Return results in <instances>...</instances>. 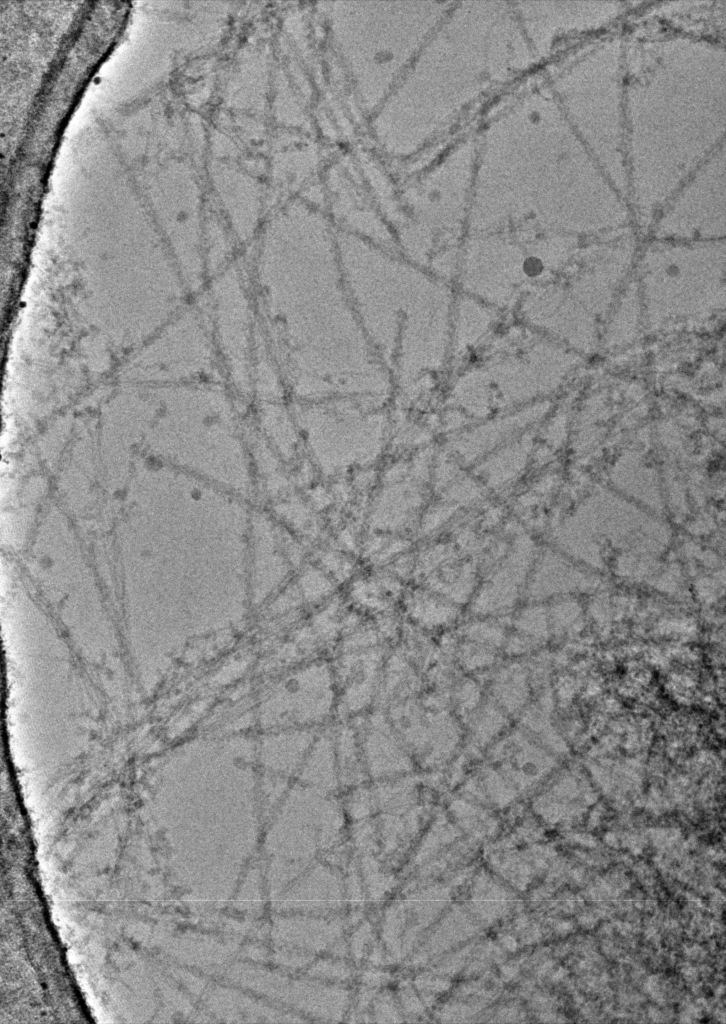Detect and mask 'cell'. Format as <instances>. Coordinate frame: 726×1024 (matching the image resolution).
Here are the masks:
<instances>
[{
	"mask_svg": "<svg viewBox=\"0 0 726 1024\" xmlns=\"http://www.w3.org/2000/svg\"><path fill=\"white\" fill-rule=\"evenodd\" d=\"M252 243L246 262L260 330L287 394L303 402L385 396L391 377L354 311L327 219L291 204Z\"/></svg>",
	"mask_w": 726,
	"mask_h": 1024,
	"instance_id": "6da1fadb",
	"label": "cell"
},
{
	"mask_svg": "<svg viewBox=\"0 0 726 1024\" xmlns=\"http://www.w3.org/2000/svg\"><path fill=\"white\" fill-rule=\"evenodd\" d=\"M223 345L231 383L243 396H252V374L260 325L247 262H232L224 275Z\"/></svg>",
	"mask_w": 726,
	"mask_h": 1024,
	"instance_id": "7a4b0ae2",
	"label": "cell"
},
{
	"mask_svg": "<svg viewBox=\"0 0 726 1024\" xmlns=\"http://www.w3.org/2000/svg\"><path fill=\"white\" fill-rule=\"evenodd\" d=\"M484 758L522 789L539 782L550 770V757L520 731L503 733L486 751Z\"/></svg>",
	"mask_w": 726,
	"mask_h": 1024,
	"instance_id": "3957f363",
	"label": "cell"
},
{
	"mask_svg": "<svg viewBox=\"0 0 726 1024\" xmlns=\"http://www.w3.org/2000/svg\"><path fill=\"white\" fill-rule=\"evenodd\" d=\"M380 716L370 721L360 746L367 773L383 779L414 773L411 753L388 717Z\"/></svg>",
	"mask_w": 726,
	"mask_h": 1024,
	"instance_id": "277c9868",
	"label": "cell"
},
{
	"mask_svg": "<svg viewBox=\"0 0 726 1024\" xmlns=\"http://www.w3.org/2000/svg\"><path fill=\"white\" fill-rule=\"evenodd\" d=\"M525 561L520 552H514L499 570L477 587L468 604L471 616L496 618L511 608L518 595Z\"/></svg>",
	"mask_w": 726,
	"mask_h": 1024,
	"instance_id": "5b68a950",
	"label": "cell"
},
{
	"mask_svg": "<svg viewBox=\"0 0 726 1024\" xmlns=\"http://www.w3.org/2000/svg\"><path fill=\"white\" fill-rule=\"evenodd\" d=\"M406 621L434 635L453 629L462 620V607L422 587L403 594Z\"/></svg>",
	"mask_w": 726,
	"mask_h": 1024,
	"instance_id": "8992f818",
	"label": "cell"
},
{
	"mask_svg": "<svg viewBox=\"0 0 726 1024\" xmlns=\"http://www.w3.org/2000/svg\"><path fill=\"white\" fill-rule=\"evenodd\" d=\"M462 751L474 762L484 758L489 747L505 732L506 713L490 699L483 702L462 722Z\"/></svg>",
	"mask_w": 726,
	"mask_h": 1024,
	"instance_id": "52a82bcc",
	"label": "cell"
},
{
	"mask_svg": "<svg viewBox=\"0 0 726 1024\" xmlns=\"http://www.w3.org/2000/svg\"><path fill=\"white\" fill-rule=\"evenodd\" d=\"M387 660L380 686L389 707L420 697L426 689L424 676L399 647Z\"/></svg>",
	"mask_w": 726,
	"mask_h": 1024,
	"instance_id": "ba28073f",
	"label": "cell"
},
{
	"mask_svg": "<svg viewBox=\"0 0 726 1024\" xmlns=\"http://www.w3.org/2000/svg\"><path fill=\"white\" fill-rule=\"evenodd\" d=\"M525 674L518 665L492 668L478 678L488 699L505 713L519 710L526 700L528 688Z\"/></svg>",
	"mask_w": 726,
	"mask_h": 1024,
	"instance_id": "9c48e42d",
	"label": "cell"
},
{
	"mask_svg": "<svg viewBox=\"0 0 726 1024\" xmlns=\"http://www.w3.org/2000/svg\"><path fill=\"white\" fill-rule=\"evenodd\" d=\"M523 448V444H509L493 450L477 463L478 479L491 489H500L523 467L526 459Z\"/></svg>",
	"mask_w": 726,
	"mask_h": 1024,
	"instance_id": "30bf717a",
	"label": "cell"
},
{
	"mask_svg": "<svg viewBox=\"0 0 726 1024\" xmlns=\"http://www.w3.org/2000/svg\"><path fill=\"white\" fill-rule=\"evenodd\" d=\"M400 639L399 649L424 676L439 657L438 638L406 621Z\"/></svg>",
	"mask_w": 726,
	"mask_h": 1024,
	"instance_id": "8fae6325",
	"label": "cell"
},
{
	"mask_svg": "<svg viewBox=\"0 0 726 1024\" xmlns=\"http://www.w3.org/2000/svg\"><path fill=\"white\" fill-rule=\"evenodd\" d=\"M486 698L481 680L464 674L451 690V708L463 722Z\"/></svg>",
	"mask_w": 726,
	"mask_h": 1024,
	"instance_id": "7c38bea8",
	"label": "cell"
},
{
	"mask_svg": "<svg viewBox=\"0 0 726 1024\" xmlns=\"http://www.w3.org/2000/svg\"><path fill=\"white\" fill-rule=\"evenodd\" d=\"M485 485L477 478L459 475L443 491V501L456 505H471L483 499Z\"/></svg>",
	"mask_w": 726,
	"mask_h": 1024,
	"instance_id": "4fadbf2b",
	"label": "cell"
},
{
	"mask_svg": "<svg viewBox=\"0 0 726 1024\" xmlns=\"http://www.w3.org/2000/svg\"><path fill=\"white\" fill-rule=\"evenodd\" d=\"M455 507L456 506L445 501L431 506L420 517V529L422 532L430 533L440 529V527H442V525L453 516Z\"/></svg>",
	"mask_w": 726,
	"mask_h": 1024,
	"instance_id": "5bb4252c",
	"label": "cell"
}]
</instances>
